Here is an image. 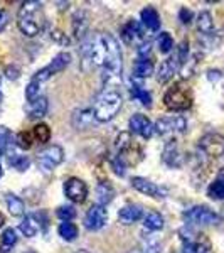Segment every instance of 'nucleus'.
Returning <instances> with one entry per match:
<instances>
[{
    "label": "nucleus",
    "instance_id": "nucleus-1",
    "mask_svg": "<svg viewBox=\"0 0 224 253\" xmlns=\"http://www.w3.org/2000/svg\"><path fill=\"white\" fill-rule=\"evenodd\" d=\"M121 105H123V100H121L120 91L115 86H105L95 96L91 110L95 113L96 122H110L116 117Z\"/></svg>",
    "mask_w": 224,
    "mask_h": 253
},
{
    "label": "nucleus",
    "instance_id": "nucleus-2",
    "mask_svg": "<svg viewBox=\"0 0 224 253\" xmlns=\"http://www.w3.org/2000/svg\"><path fill=\"white\" fill-rule=\"evenodd\" d=\"M40 12H42V3L36 2V0H29V2H24L20 5L17 15V26L22 34L29 36V38L39 34L40 29H42Z\"/></svg>",
    "mask_w": 224,
    "mask_h": 253
},
{
    "label": "nucleus",
    "instance_id": "nucleus-3",
    "mask_svg": "<svg viewBox=\"0 0 224 253\" xmlns=\"http://www.w3.org/2000/svg\"><path fill=\"white\" fill-rule=\"evenodd\" d=\"M165 107L172 112H186L192 107V91L182 83H176L164 95Z\"/></svg>",
    "mask_w": 224,
    "mask_h": 253
},
{
    "label": "nucleus",
    "instance_id": "nucleus-4",
    "mask_svg": "<svg viewBox=\"0 0 224 253\" xmlns=\"http://www.w3.org/2000/svg\"><path fill=\"white\" fill-rule=\"evenodd\" d=\"M69 63H71V54H69V52H59V54L51 61L49 66L39 69V71L32 76V81L42 84L44 81H47L52 75H58V73L64 71V69L69 66Z\"/></svg>",
    "mask_w": 224,
    "mask_h": 253
},
{
    "label": "nucleus",
    "instance_id": "nucleus-5",
    "mask_svg": "<svg viewBox=\"0 0 224 253\" xmlns=\"http://www.w3.org/2000/svg\"><path fill=\"white\" fill-rule=\"evenodd\" d=\"M187 128V122L182 115H169L158 118L157 124L153 125V130L160 135H176L182 133Z\"/></svg>",
    "mask_w": 224,
    "mask_h": 253
},
{
    "label": "nucleus",
    "instance_id": "nucleus-6",
    "mask_svg": "<svg viewBox=\"0 0 224 253\" xmlns=\"http://www.w3.org/2000/svg\"><path fill=\"white\" fill-rule=\"evenodd\" d=\"M64 161V150L59 145H49L37 154V164L42 170L56 169Z\"/></svg>",
    "mask_w": 224,
    "mask_h": 253
},
{
    "label": "nucleus",
    "instance_id": "nucleus-7",
    "mask_svg": "<svg viewBox=\"0 0 224 253\" xmlns=\"http://www.w3.org/2000/svg\"><path fill=\"white\" fill-rule=\"evenodd\" d=\"M186 221L190 224H216L219 223V214H216L213 210L207 206H194L184 213Z\"/></svg>",
    "mask_w": 224,
    "mask_h": 253
},
{
    "label": "nucleus",
    "instance_id": "nucleus-8",
    "mask_svg": "<svg viewBox=\"0 0 224 253\" xmlns=\"http://www.w3.org/2000/svg\"><path fill=\"white\" fill-rule=\"evenodd\" d=\"M108 221V211L101 205H93L84 214V226L89 231H96L107 224Z\"/></svg>",
    "mask_w": 224,
    "mask_h": 253
},
{
    "label": "nucleus",
    "instance_id": "nucleus-9",
    "mask_svg": "<svg viewBox=\"0 0 224 253\" xmlns=\"http://www.w3.org/2000/svg\"><path fill=\"white\" fill-rule=\"evenodd\" d=\"M199 149L209 157H221L224 154V137L219 133H207L199 140Z\"/></svg>",
    "mask_w": 224,
    "mask_h": 253
},
{
    "label": "nucleus",
    "instance_id": "nucleus-10",
    "mask_svg": "<svg viewBox=\"0 0 224 253\" xmlns=\"http://www.w3.org/2000/svg\"><path fill=\"white\" fill-rule=\"evenodd\" d=\"M64 194L69 201L73 203H83L88 196V186L79 177H69L64 182Z\"/></svg>",
    "mask_w": 224,
    "mask_h": 253
},
{
    "label": "nucleus",
    "instance_id": "nucleus-11",
    "mask_svg": "<svg viewBox=\"0 0 224 253\" xmlns=\"http://www.w3.org/2000/svg\"><path fill=\"white\" fill-rule=\"evenodd\" d=\"M132 186L133 189H137L138 193L145 194V196H150V198H157V199H162L167 196V191L164 187L157 186L155 182L149 181L145 177H133L132 179Z\"/></svg>",
    "mask_w": 224,
    "mask_h": 253
},
{
    "label": "nucleus",
    "instance_id": "nucleus-12",
    "mask_svg": "<svg viewBox=\"0 0 224 253\" xmlns=\"http://www.w3.org/2000/svg\"><path fill=\"white\" fill-rule=\"evenodd\" d=\"M128 125H130V132L137 133V135H140L144 138H150L153 133L152 122H150L145 115H142V113H137V115H133L130 118Z\"/></svg>",
    "mask_w": 224,
    "mask_h": 253
},
{
    "label": "nucleus",
    "instance_id": "nucleus-13",
    "mask_svg": "<svg viewBox=\"0 0 224 253\" xmlns=\"http://www.w3.org/2000/svg\"><path fill=\"white\" fill-rule=\"evenodd\" d=\"M88 26H89L88 12L76 10L71 19V27H73V36H75V39H83L88 32Z\"/></svg>",
    "mask_w": 224,
    "mask_h": 253
},
{
    "label": "nucleus",
    "instance_id": "nucleus-14",
    "mask_svg": "<svg viewBox=\"0 0 224 253\" xmlns=\"http://www.w3.org/2000/svg\"><path fill=\"white\" fill-rule=\"evenodd\" d=\"M181 66L177 61V56L176 58H167L165 61H162L160 66L157 69V81L158 83H167V81H170L174 78V75H176L177 68Z\"/></svg>",
    "mask_w": 224,
    "mask_h": 253
},
{
    "label": "nucleus",
    "instance_id": "nucleus-15",
    "mask_svg": "<svg viewBox=\"0 0 224 253\" xmlns=\"http://www.w3.org/2000/svg\"><path fill=\"white\" fill-rule=\"evenodd\" d=\"M144 218V210L138 205H127L118 211V219L121 224H133Z\"/></svg>",
    "mask_w": 224,
    "mask_h": 253
},
{
    "label": "nucleus",
    "instance_id": "nucleus-16",
    "mask_svg": "<svg viewBox=\"0 0 224 253\" xmlns=\"http://www.w3.org/2000/svg\"><path fill=\"white\" fill-rule=\"evenodd\" d=\"M40 226H42V223H40L39 214H27L22 219V223L19 224V230L24 236L32 238V236H36L40 231Z\"/></svg>",
    "mask_w": 224,
    "mask_h": 253
},
{
    "label": "nucleus",
    "instance_id": "nucleus-17",
    "mask_svg": "<svg viewBox=\"0 0 224 253\" xmlns=\"http://www.w3.org/2000/svg\"><path fill=\"white\" fill-rule=\"evenodd\" d=\"M162 159L169 167H181L184 164V159H182L181 152L177 149L176 140H169L164 149V154H162Z\"/></svg>",
    "mask_w": 224,
    "mask_h": 253
},
{
    "label": "nucleus",
    "instance_id": "nucleus-18",
    "mask_svg": "<svg viewBox=\"0 0 224 253\" xmlns=\"http://www.w3.org/2000/svg\"><path fill=\"white\" fill-rule=\"evenodd\" d=\"M15 137L10 133V130L5 125H0V156H5L7 159L14 156Z\"/></svg>",
    "mask_w": 224,
    "mask_h": 253
},
{
    "label": "nucleus",
    "instance_id": "nucleus-19",
    "mask_svg": "<svg viewBox=\"0 0 224 253\" xmlns=\"http://www.w3.org/2000/svg\"><path fill=\"white\" fill-rule=\"evenodd\" d=\"M95 113L91 108H83V110H76L75 115H73V125L78 130H84L88 126H91V124L95 122Z\"/></svg>",
    "mask_w": 224,
    "mask_h": 253
},
{
    "label": "nucleus",
    "instance_id": "nucleus-20",
    "mask_svg": "<svg viewBox=\"0 0 224 253\" xmlns=\"http://www.w3.org/2000/svg\"><path fill=\"white\" fill-rule=\"evenodd\" d=\"M47 98L46 96H39L37 100L34 101H29V103L26 105V112L29 118H42L44 115L47 113Z\"/></svg>",
    "mask_w": 224,
    "mask_h": 253
},
{
    "label": "nucleus",
    "instance_id": "nucleus-21",
    "mask_svg": "<svg viewBox=\"0 0 224 253\" xmlns=\"http://www.w3.org/2000/svg\"><path fill=\"white\" fill-rule=\"evenodd\" d=\"M142 24L147 27L149 31H158L160 29V15L153 7H145L140 14Z\"/></svg>",
    "mask_w": 224,
    "mask_h": 253
},
{
    "label": "nucleus",
    "instance_id": "nucleus-22",
    "mask_svg": "<svg viewBox=\"0 0 224 253\" xmlns=\"http://www.w3.org/2000/svg\"><path fill=\"white\" fill-rule=\"evenodd\" d=\"M121 38L127 42H133V41L142 38V24L138 20H128L121 29Z\"/></svg>",
    "mask_w": 224,
    "mask_h": 253
},
{
    "label": "nucleus",
    "instance_id": "nucleus-23",
    "mask_svg": "<svg viewBox=\"0 0 224 253\" xmlns=\"http://www.w3.org/2000/svg\"><path fill=\"white\" fill-rule=\"evenodd\" d=\"M96 196H98V205L105 206L113 199V196H115V189H113V186L110 184L108 181H103V182H100L96 187Z\"/></svg>",
    "mask_w": 224,
    "mask_h": 253
},
{
    "label": "nucleus",
    "instance_id": "nucleus-24",
    "mask_svg": "<svg viewBox=\"0 0 224 253\" xmlns=\"http://www.w3.org/2000/svg\"><path fill=\"white\" fill-rule=\"evenodd\" d=\"M152 75H153L152 61H150L149 58H147V59L138 58L137 63H135V66H133V76L142 80V78H149V76H152Z\"/></svg>",
    "mask_w": 224,
    "mask_h": 253
},
{
    "label": "nucleus",
    "instance_id": "nucleus-25",
    "mask_svg": "<svg viewBox=\"0 0 224 253\" xmlns=\"http://www.w3.org/2000/svg\"><path fill=\"white\" fill-rule=\"evenodd\" d=\"M144 226L149 231H158L164 228V218L157 211H150L144 216Z\"/></svg>",
    "mask_w": 224,
    "mask_h": 253
},
{
    "label": "nucleus",
    "instance_id": "nucleus-26",
    "mask_svg": "<svg viewBox=\"0 0 224 253\" xmlns=\"http://www.w3.org/2000/svg\"><path fill=\"white\" fill-rule=\"evenodd\" d=\"M5 205H7V210L12 216H22L26 208H24V201L15 194H7L5 196Z\"/></svg>",
    "mask_w": 224,
    "mask_h": 253
},
{
    "label": "nucleus",
    "instance_id": "nucleus-27",
    "mask_svg": "<svg viewBox=\"0 0 224 253\" xmlns=\"http://www.w3.org/2000/svg\"><path fill=\"white\" fill-rule=\"evenodd\" d=\"M130 95H132L133 100L140 101L144 107H152V95H150L144 86H140V84L133 83L132 89H130Z\"/></svg>",
    "mask_w": 224,
    "mask_h": 253
},
{
    "label": "nucleus",
    "instance_id": "nucleus-28",
    "mask_svg": "<svg viewBox=\"0 0 224 253\" xmlns=\"http://www.w3.org/2000/svg\"><path fill=\"white\" fill-rule=\"evenodd\" d=\"M58 233L61 238L66 240V242H73V240H76V236H78V228L71 221H63L58 228Z\"/></svg>",
    "mask_w": 224,
    "mask_h": 253
},
{
    "label": "nucleus",
    "instance_id": "nucleus-29",
    "mask_svg": "<svg viewBox=\"0 0 224 253\" xmlns=\"http://www.w3.org/2000/svg\"><path fill=\"white\" fill-rule=\"evenodd\" d=\"M197 29L202 32V34H211L214 31V22H213V15L207 10L201 12L197 17Z\"/></svg>",
    "mask_w": 224,
    "mask_h": 253
},
{
    "label": "nucleus",
    "instance_id": "nucleus-30",
    "mask_svg": "<svg viewBox=\"0 0 224 253\" xmlns=\"http://www.w3.org/2000/svg\"><path fill=\"white\" fill-rule=\"evenodd\" d=\"M0 243H2V253H7L15 243H17V233H15L14 228H7V230H3L2 238H0Z\"/></svg>",
    "mask_w": 224,
    "mask_h": 253
},
{
    "label": "nucleus",
    "instance_id": "nucleus-31",
    "mask_svg": "<svg viewBox=\"0 0 224 253\" xmlns=\"http://www.w3.org/2000/svg\"><path fill=\"white\" fill-rule=\"evenodd\" d=\"M32 135H34V140H37L39 144H47L49 138H51V128L46 124H37L32 130Z\"/></svg>",
    "mask_w": 224,
    "mask_h": 253
},
{
    "label": "nucleus",
    "instance_id": "nucleus-32",
    "mask_svg": "<svg viewBox=\"0 0 224 253\" xmlns=\"http://www.w3.org/2000/svg\"><path fill=\"white\" fill-rule=\"evenodd\" d=\"M207 196L211 199H223L224 198V177L216 179L207 189Z\"/></svg>",
    "mask_w": 224,
    "mask_h": 253
},
{
    "label": "nucleus",
    "instance_id": "nucleus-33",
    "mask_svg": "<svg viewBox=\"0 0 224 253\" xmlns=\"http://www.w3.org/2000/svg\"><path fill=\"white\" fill-rule=\"evenodd\" d=\"M9 164L14 167V169H17V170H20V172H24V170L29 169L31 159L26 157V156H19V154H14L12 157H9Z\"/></svg>",
    "mask_w": 224,
    "mask_h": 253
},
{
    "label": "nucleus",
    "instance_id": "nucleus-34",
    "mask_svg": "<svg viewBox=\"0 0 224 253\" xmlns=\"http://www.w3.org/2000/svg\"><path fill=\"white\" fill-rule=\"evenodd\" d=\"M157 46H158V51L164 52V54L170 52V51H172V47H174L172 36H170L169 32H162V34L158 36V39H157Z\"/></svg>",
    "mask_w": 224,
    "mask_h": 253
},
{
    "label": "nucleus",
    "instance_id": "nucleus-35",
    "mask_svg": "<svg viewBox=\"0 0 224 253\" xmlns=\"http://www.w3.org/2000/svg\"><path fill=\"white\" fill-rule=\"evenodd\" d=\"M142 243H144V253H160V245L152 235H142Z\"/></svg>",
    "mask_w": 224,
    "mask_h": 253
},
{
    "label": "nucleus",
    "instance_id": "nucleus-36",
    "mask_svg": "<svg viewBox=\"0 0 224 253\" xmlns=\"http://www.w3.org/2000/svg\"><path fill=\"white\" fill-rule=\"evenodd\" d=\"M32 142H34L32 132H19L17 135H15V145H17L19 149L29 150L32 147Z\"/></svg>",
    "mask_w": 224,
    "mask_h": 253
},
{
    "label": "nucleus",
    "instance_id": "nucleus-37",
    "mask_svg": "<svg viewBox=\"0 0 224 253\" xmlns=\"http://www.w3.org/2000/svg\"><path fill=\"white\" fill-rule=\"evenodd\" d=\"M56 214H58V218L63 219V221H71V219L76 216V210L73 206H61V208H58Z\"/></svg>",
    "mask_w": 224,
    "mask_h": 253
},
{
    "label": "nucleus",
    "instance_id": "nucleus-38",
    "mask_svg": "<svg viewBox=\"0 0 224 253\" xmlns=\"http://www.w3.org/2000/svg\"><path fill=\"white\" fill-rule=\"evenodd\" d=\"M51 38H52L54 42L61 44V46H69V44H71V38H69L68 34H64L61 29H52L51 31Z\"/></svg>",
    "mask_w": 224,
    "mask_h": 253
},
{
    "label": "nucleus",
    "instance_id": "nucleus-39",
    "mask_svg": "<svg viewBox=\"0 0 224 253\" xmlns=\"http://www.w3.org/2000/svg\"><path fill=\"white\" fill-rule=\"evenodd\" d=\"M39 91H40V83H36V81L31 80V83L27 84L26 88V98L29 101H34L39 98Z\"/></svg>",
    "mask_w": 224,
    "mask_h": 253
},
{
    "label": "nucleus",
    "instance_id": "nucleus-40",
    "mask_svg": "<svg viewBox=\"0 0 224 253\" xmlns=\"http://www.w3.org/2000/svg\"><path fill=\"white\" fill-rule=\"evenodd\" d=\"M184 253H209L204 245H201L199 242H189L184 243Z\"/></svg>",
    "mask_w": 224,
    "mask_h": 253
},
{
    "label": "nucleus",
    "instance_id": "nucleus-41",
    "mask_svg": "<svg viewBox=\"0 0 224 253\" xmlns=\"http://www.w3.org/2000/svg\"><path fill=\"white\" fill-rule=\"evenodd\" d=\"M112 167H113V170H115V172H116L118 175H125V172H127L128 164H127V162H125L120 156H116V157L112 161Z\"/></svg>",
    "mask_w": 224,
    "mask_h": 253
},
{
    "label": "nucleus",
    "instance_id": "nucleus-42",
    "mask_svg": "<svg viewBox=\"0 0 224 253\" xmlns=\"http://www.w3.org/2000/svg\"><path fill=\"white\" fill-rule=\"evenodd\" d=\"M187 56H189V44H187V41H182L181 46H179V51H177V61L181 66L186 64Z\"/></svg>",
    "mask_w": 224,
    "mask_h": 253
},
{
    "label": "nucleus",
    "instance_id": "nucleus-43",
    "mask_svg": "<svg viewBox=\"0 0 224 253\" xmlns=\"http://www.w3.org/2000/svg\"><path fill=\"white\" fill-rule=\"evenodd\" d=\"M192 17H194L192 10H189L187 7H182V9L179 10V20H181L182 24H189L190 20H192Z\"/></svg>",
    "mask_w": 224,
    "mask_h": 253
},
{
    "label": "nucleus",
    "instance_id": "nucleus-44",
    "mask_svg": "<svg viewBox=\"0 0 224 253\" xmlns=\"http://www.w3.org/2000/svg\"><path fill=\"white\" fill-rule=\"evenodd\" d=\"M3 75H5V78H9V80H17L20 76V69H19V66H14V64H12V66L5 68Z\"/></svg>",
    "mask_w": 224,
    "mask_h": 253
},
{
    "label": "nucleus",
    "instance_id": "nucleus-45",
    "mask_svg": "<svg viewBox=\"0 0 224 253\" xmlns=\"http://www.w3.org/2000/svg\"><path fill=\"white\" fill-rule=\"evenodd\" d=\"M150 47H152V44L147 41V42H142L140 46L137 47V52H138V56H140L142 59H147V56L150 54Z\"/></svg>",
    "mask_w": 224,
    "mask_h": 253
},
{
    "label": "nucleus",
    "instance_id": "nucleus-46",
    "mask_svg": "<svg viewBox=\"0 0 224 253\" xmlns=\"http://www.w3.org/2000/svg\"><path fill=\"white\" fill-rule=\"evenodd\" d=\"M7 22H9V15H7V12L3 9H0V31L7 26Z\"/></svg>",
    "mask_w": 224,
    "mask_h": 253
},
{
    "label": "nucleus",
    "instance_id": "nucleus-47",
    "mask_svg": "<svg viewBox=\"0 0 224 253\" xmlns=\"http://www.w3.org/2000/svg\"><path fill=\"white\" fill-rule=\"evenodd\" d=\"M207 75H209V80H218V78H221V73H219V71H213V69H211V71L207 73Z\"/></svg>",
    "mask_w": 224,
    "mask_h": 253
},
{
    "label": "nucleus",
    "instance_id": "nucleus-48",
    "mask_svg": "<svg viewBox=\"0 0 224 253\" xmlns=\"http://www.w3.org/2000/svg\"><path fill=\"white\" fill-rule=\"evenodd\" d=\"M3 223H5V218H3V214H2V213H0V228H2V226H3Z\"/></svg>",
    "mask_w": 224,
    "mask_h": 253
},
{
    "label": "nucleus",
    "instance_id": "nucleus-49",
    "mask_svg": "<svg viewBox=\"0 0 224 253\" xmlns=\"http://www.w3.org/2000/svg\"><path fill=\"white\" fill-rule=\"evenodd\" d=\"M219 218H223V219H224V206L221 208V211H219Z\"/></svg>",
    "mask_w": 224,
    "mask_h": 253
},
{
    "label": "nucleus",
    "instance_id": "nucleus-50",
    "mask_svg": "<svg viewBox=\"0 0 224 253\" xmlns=\"http://www.w3.org/2000/svg\"><path fill=\"white\" fill-rule=\"evenodd\" d=\"M3 175V169H2V164H0V177Z\"/></svg>",
    "mask_w": 224,
    "mask_h": 253
},
{
    "label": "nucleus",
    "instance_id": "nucleus-51",
    "mask_svg": "<svg viewBox=\"0 0 224 253\" xmlns=\"http://www.w3.org/2000/svg\"><path fill=\"white\" fill-rule=\"evenodd\" d=\"M76 253H89V252H86V250H78Z\"/></svg>",
    "mask_w": 224,
    "mask_h": 253
},
{
    "label": "nucleus",
    "instance_id": "nucleus-52",
    "mask_svg": "<svg viewBox=\"0 0 224 253\" xmlns=\"http://www.w3.org/2000/svg\"><path fill=\"white\" fill-rule=\"evenodd\" d=\"M0 101H2V91H0Z\"/></svg>",
    "mask_w": 224,
    "mask_h": 253
},
{
    "label": "nucleus",
    "instance_id": "nucleus-53",
    "mask_svg": "<svg viewBox=\"0 0 224 253\" xmlns=\"http://www.w3.org/2000/svg\"><path fill=\"white\" fill-rule=\"evenodd\" d=\"M26 253H34V252H26Z\"/></svg>",
    "mask_w": 224,
    "mask_h": 253
}]
</instances>
